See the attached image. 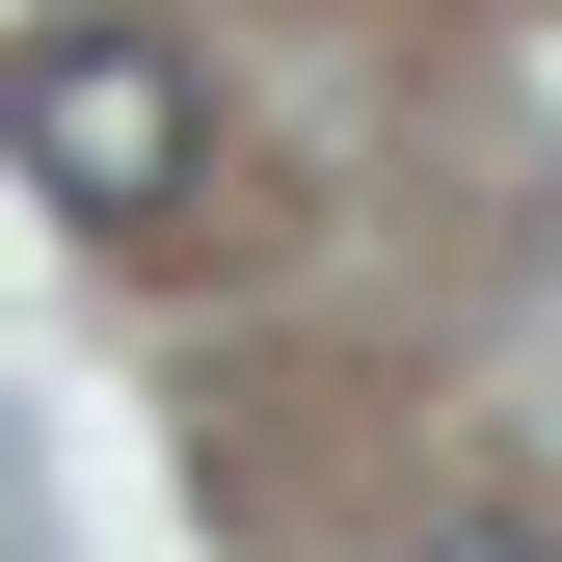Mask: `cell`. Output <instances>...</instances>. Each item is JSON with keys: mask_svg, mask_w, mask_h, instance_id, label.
<instances>
[{"mask_svg": "<svg viewBox=\"0 0 562 562\" xmlns=\"http://www.w3.org/2000/svg\"><path fill=\"white\" fill-rule=\"evenodd\" d=\"M429 562H562V536H429Z\"/></svg>", "mask_w": 562, "mask_h": 562, "instance_id": "7a4b0ae2", "label": "cell"}, {"mask_svg": "<svg viewBox=\"0 0 562 562\" xmlns=\"http://www.w3.org/2000/svg\"><path fill=\"white\" fill-rule=\"evenodd\" d=\"M0 161H27L54 188V215H188V161H215V81H188V54L161 27H108V0H81V27H27V54H0Z\"/></svg>", "mask_w": 562, "mask_h": 562, "instance_id": "6da1fadb", "label": "cell"}]
</instances>
